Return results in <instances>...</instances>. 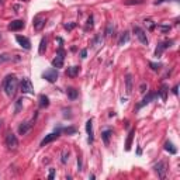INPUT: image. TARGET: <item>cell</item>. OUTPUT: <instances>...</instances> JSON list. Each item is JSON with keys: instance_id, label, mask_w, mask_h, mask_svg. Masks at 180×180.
Masks as SVG:
<instances>
[{"instance_id": "cell-41", "label": "cell", "mask_w": 180, "mask_h": 180, "mask_svg": "<svg viewBox=\"0 0 180 180\" xmlns=\"http://www.w3.org/2000/svg\"><path fill=\"white\" fill-rule=\"evenodd\" d=\"M173 93H175V94L177 96V93H179V86H177V84H176V86L173 87Z\"/></svg>"}, {"instance_id": "cell-37", "label": "cell", "mask_w": 180, "mask_h": 180, "mask_svg": "<svg viewBox=\"0 0 180 180\" xmlns=\"http://www.w3.org/2000/svg\"><path fill=\"white\" fill-rule=\"evenodd\" d=\"M165 1H170V0H156V1H155V4L158 6V4H161V3H165ZM175 1H179V0H175Z\"/></svg>"}, {"instance_id": "cell-3", "label": "cell", "mask_w": 180, "mask_h": 180, "mask_svg": "<svg viewBox=\"0 0 180 180\" xmlns=\"http://www.w3.org/2000/svg\"><path fill=\"white\" fill-rule=\"evenodd\" d=\"M64 59H65V52H64V49H62V47L58 49V54H56V58L52 61V66L54 68H62L64 66Z\"/></svg>"}, {"instance_id": "cell-17", "label": "cell", "mask_w": 180, "mask_h": 180, "mask_svg": "<svg viewBox=\"0 0 180 180\" xmlns=\"http://www.w3.org/2000/svg\"><path fill=\"white\" fill-rule=\"evenodd\" d=\"M125 90H127V94H131L132 92V76L128 73L125 76Z\"/></svg>"}, {"instance_id": "cell-32", "label": "cell", "mask_w": 180, "mask_h": 180, "mask_svg": "<svg viewBox=\"0 0 180 180\" xmlns=\"http://www.w3.org/2000/svg\"><path fill=\"white\" fill-rule=\"evenodd\" d=\"M159 30H161L162 33H169V31H170V27H169V25H159Z\"/></svg>"}, {"instance_id": "cell-9", "label": "cell", "mask_w": 180, "mask_h": 180, "mask_svg": "<svg viewBox=\"0 0 180 180\" xmlns=\"http://www.w3.org/2000/svg\"><path fill=\"white\" fill-rule=\"evenodd\" d=\"M10 31H18V30H23L24 28V21L23 20H14V21H11L10 24H9V27H7Z\"/></svg>"}, {"instance_id": "cell-30", "label": "cell", "mask_w": 180, "mask_h": 180, "mask_svg": "<svg viewBox=\"0 0 180 180\" xmlns=\"http://www.w3.org/2000/svg\"><path fill=\"white\" fill-rule=\"evenodd\" d=\"M141 3H144V0H127L125 1V4H128V6H131V4H141Z\"/></svg>"}, {"instance_id": "cell-24", "label": "cell", "mask_w": 180, "mask_h": 180, "mask_svg": "<svg viewBox=\"0 0 180 180\" xmlns=\"http://www.w3.org/2000/svg\"><path fill=\"white\" fill-rule=\"evenodd\" d=\"M166 93H167V86L166 84H163L162 87H161V92L158 93V94H161V97H162V100H166Z\"/></svg>"}, {"instance_id": "cell-33", "label": "cell", "mask_w": 180, "mask_h": 180, "mask_svg": "<svg viewBox=\"0 0 180 180\" xmlns=\"http://www.w3.org/2000/svg\"><path fill=\"white\" fill-rule=\"evenodd\" d=\"M89 28H90V30L93 28V17L92 16L87 18V30H89Z\"/></svg>"}, {"instance_id": "cell-1", "label": "cell", "mask_w": 180, "mask_h": 180, "mask_svg": "<svg viewBox=\"0 0 180 180\" xmlns=\"http://www.w3.org/2000/svg\"><path fill=\"white\" fill-rule=\"evenodd\" d=\"M3 87H4V92L9 97H13L16 94V90H17V79L14 75H9L6 76L4 82H3Z\"/></svg>"}, {"instance_id": "cell-14", "label": "cell", "mask_w": 180, "mask_h": 180, "mask_svg": "<svg viewBox=\"0 0 180 180\" xmlns=\"http://www.w3.org/2000/svg\"><path fill=\"white\" fill-rule=\"evenodd\" d=\"M86 132L89 135V144H93V124H92V120H89L86 122Z\"/></svg>"}, {"instance_id": "cell-19", "label": "cell", "mask_w": 180, "mask_h": 180, "mask_svg": "<svg viewBox=\"0 0 180 180\" xmlns=\"http://www.w3.org/2000/svg\"><path fill=\"white\" fill-rule=\"evenodd\" d=\"M66 94L69 96V98H70V100H75V98L78 97L79 92H78L75 87H69V89H66Z\"/></svg>"}, {"instance_id": "cell-28", "label": "cell", "mask_w": 180, "mask_h": 180, "mask_svg": "<svg viewBox=\"0 0 180 180\" xmlns=\"http://www.w3.org/2000/svg\"><path fill=\"white\" fill-rule=\"evenodd\" d=\"M21 106H23V98L17 100L16 101V110H14V114H18V111L21 110Z\"/></svg>"}, {"instance_id": "cell-10", "label": "cell", "mask_w": 180, "mask_h": 180, "mask_svg": "<svg viewBox=\"0 0 180 180\" xmlns=\"http://www.w3.org/2000/svg\"><path fill=\"white\" fill-rule=\"evenodd\" d=\"M17 42L23 47L24 49H31V42H30V39L27 38V37H23V35H17L16 37Z\"/></svg>"}, {"instance_id": "cell-18", "label": "cell", "mask_w": 180, "mask_h": 180, "mask_svg": "<svg viewBox=\"0 0 180 180\" xmlns=\"http://www.w3.org/2000/svg\"><path fill=\"white\" fill-rule=\"evenodd\" d=\"M130 41V33L128 31H124V33L120 35V39H118V45H124Z\"/></svg>"}, {"instance_id": "cell-7", "label": "cell", "mask_w": 180, "mask_h": 180, "mask_svg": "<svg viewBox=\"0 0 180 180\" xmlns=\"http://www.w3.org/2000/svg\"><path fill=\"white\" fill-rule=\"evenodd\" d=\"M59 134H61V130H56L55 132H52V134H48L42 141H41V147H45L47 144H49V142H52V141H55L58 137H59Z\"/></svg>"}, {"instance_id": "cell-27", "label": "cell", "mask_w": 180, "mask_h": 180, "mask_svg": "<svg viewBox=\"0 0 180 180\" xmlns=\"http://www.w3.org/2000/svg\"><path fill=\"white\" fill-rule=\"evenodd\" d=\"M113 31H114V25H113V23H108V24H107V28H106V35L110 37V35L113 34Z\"/></svg>"}, {"instance_id": "cell-16", "label": "cell", "mask_w": 180, "mask_h": 180, "mask_svg": "<svg viewBox=\"0 0 180 180\" xmlns=\"http://www.w3.org/2000/svg\"><path fill=\"white\" fill-rule=\"evenodd\" d=\"M33 127V121H28V122H23L20 127H18V134L20 135H24L25 132L28 131L30 128Z\"/></svg>"}, {"instance_id": "cell-13", "label": "cell", "mask_w": 180, "mask_h": 180, "mask_svg": "<svg viewBox=\"0 0 180 180\" xmlns=\"http://www.w3.org/2000/svg\"><path fill=\"white\" fill-rule=\"evenodd\" d=\"M79 72H80V68H79V66H70V68L66 69V76H69V78H76V76L79 75Z\"/></svg>"}, {"instance_id": "cell-40", "label": "cell", "mask_w": 180, "mask_h": 180, "mask_svg": "<svg viewBox=\"0 0 180 180\" xmlns=\"http://www.w3.org/2000/svg\"><path fill=\"white\" fill-rule=\"evenodd\" d=\"M86 55H87V51H86V49H82V51H80V56H82V58H86Z\"/></svg>"}, {"instance_id": "cell-11", "label": "cell", "mask_w": 180, "mask_h": 180, "mask_svg": "<svg viewBox=\"0 0 180 180\" xmlns=\"http://www.w3.org/2000/svg\"><path fill=\"white\" fill-rule=\"evenodd\" d=\"M172 44H173V41H166V42H161V44L158 45L156 51H155V55H156V56H161V55H162V52H163L166 48H169V47H170Z\"/></svg>"}, {"instance_id": "cell-26", "label": "cell", "mask_w": 180, "mask_h": 180, "mask_svg": "<svg viewBox=\"0 0 180 180\" xmlns=\"http://www.w3.org/2000/svg\"><path fill=\"white\" fill-rule=\"evenodd\" d=\"M144 23H145V25H147V27H148V30H149V31H152V30H155V27H156V25H155V23H153L152 20H145Z\"/></svg>"}, {"instance_id": "cell-5", "label": "cell", "mask_w": 180, "mask_h": 180, "mask_svg": "<svg viewBox=\"0 0 180 180\" xmlns=\"http://www.w3.org/2000/svg\"><path fill=\"white\" fill-rule=\"evenodd\" d=\"M20 89H21L23 93H34L33 83H31L30 79H27V78L21 79V82H20Z\"/></svg>"}, {"instance_id": "cell-15", "label": "cell", "mask_w": 180, "mask_h": 180, "mask_svg": "<svg viewBox=\"0 0 180 180\" xmlns=\"http://www.w3.org/2000/svg\"><path fill=\"white\" fill-rule=\"evenodd\" d=\"M44 27H45V20L41 18V17H37V18L34 20V28H35L37 31H41Z\"/></svg>"}, {"instance_id": "cell-20", "label": "cell", "mask_w": 180, "mask_h": 180, "mask_svg": "<svg viewBox=\"0 0 180 180\" xmlns=\"http://www.w3.org/2000/svg\"><path fill=\"white\" fill-rule=\"evenodd\" d=\"M165 149H166L169 153H172V155H176V153H177V149L175 148V145H173L172 142H169V141L165 144Z\"/></svg>"}, {"instance_id": "cell-23", "label": "cell", "mask_w": 180, "mask_h": 180, "mask_svg": "<svg viewBox=\"0 0 180 180\" xmlns=\"http://www.w3.org/2000/svg\"><path fill=\"white\" fill-rule=\"evenodd\" d=\"M48 106H49L48 97H47L45 94H41V96H39V107H41V108H45V107H48Z\"/></svg>"}, {"instance_id": "cell-35", "label": "cell", "mask_w": 180, "mask_h": 180, "mask_svg": "<svg viewBox=\"0 0 180 180\" xmlns=\"http://www.w3.org/2000/svg\"><path fill=\"white\" fill-rule=\"evenodd\" d=\"M139 92H141V93H145V92H147V84H145V83H142V84L139 86Z\"/></svg>"}, {"instance_id": "cell-6", "label": "cell", "mask_w": 180, "mask_h": 180, "mask_svg": "<svg viewBox=\"0 0 180 180\" xmlns=\"http://www.w3.org/2000/svg\"><path fill=\"white\" fill-rule=\"evenodd\" d=\"M134 34L138 37V39L141 41V44H144V45H148V38H147V34L145 31L142 30V28H139V27H134Z\"/></svg>"}, {"instance_id": "cell-42", "label": "cell", "mask_w": 180, "mask_h": 180, "mask_svg": "<svg viewBox=\"0 0 180 180\" xmlns=\"http://www.w3.org/2000/svg\"><path fill=\"white\" fill-rule=\"evenodd\" d=\"M0 4H1V0H0Z\"/></svg>"}, {"instance_id": "cell-8", "label": "cell", "mask_w": 180, "mask_h": 180, "mask_svg": "<svg viewBox=\"0 0 180 180\" xmlns=\"http://www.w3.org/2000/svg\"><path fill=\"white\" fill-rule=\"evenodd\" d=\"M153 169H155V172L158 173V176L163 179V177H165V173H166V163H165L163 161L158 162V163L153 166Z\"/></svg>"}, {"instance_id": "cell-43", "label": "cell", "mask_w": 180, "mask_h": 180, "mask_svg": "<svg viewBox=\"0 0 180 180\" xmlns=\"http://www.w3.org/2000/svg\"><path fill=\"white\" fill-rule=\"evenodd\" d=\"M0 38H1V37H0Z\"/></svg>"}, {"instance_id": "cell-2", "label": "cell", "mask_w": 180, "mask_h": 180, "mask_svg": "<svg viewBox=\"0 0 180 180\" xmlns=\"http://www.w3.org/2000/svg\"><path fill=\"white\" fill-rule=\"evenodd\" d=\"M6 145L9 149H17L18 147V139H17V137L13 134V132H9L7 135H6Z\"/></svg>"}, {"instance_id": "cell-38", "label": "cell", "mask_w": 180, "mask_h": 180, "mask_svg": "<svg viewBox=\"0 0 180 180\" xmlns=\"http://www.w3.org/2000/svg\"><path fill=\"white\" fill-rule=\"evenodd\" d=\"M78 167H79L78 170L80 172V170H82V161H80V158H78Z\"/></svg>"}, {"instance_id": "cell-29", "label": "cell", "mask_w": 180, "mask_h": 180, "mask_svg": "<svg viewBox=\"0 0 180 180\" xmlns=\"http://www.w3.org/2000/svg\"><path fill=\"white\" fill-rule=\"evenodd\" d=\"M68 159H69V151H64V152H62V159H61V162H62V163H66V162H68Z\"/></svg>"}, {"instance_id": "cell-36", "label": "cell", "mask_w": 180, "mask_h": 180, "mask_svg": "<svg viewBox=\"0 0 180 180\" xmlns=\"http://www.w3.org/2000/svg\"><path fill=\"white\" fill-rule=\"evenodd\" d=\"M65 132L66 134H75L76 130H75V128H65Z\"/></svg>"}, {"instance_id": "cell-12", "label": "cell", "mask_w": 180, "mask_h": 180, "mask_svg": "<svg viewBox=\"0 0 180 180\" xmlns=\"http://www.w3.org/2000/svg\"><path fill=\"white\" fill-rule=\"evenodd\" d=\"M158 96H159L158 93H148V96L144 98V100H142V103H139V104H138V107H137V108H142L144 106H147L148 103H151V101H152L153 98L158 97Z\"/></svg>"}, {"instance_id": "cell-25", "label": "cell", "mask_w": 180, "mask_h": 180, "mask_svg": "<svg viewBox=\"0 0 180 180\" xmlns=\"http://www.w3.org/2000/svg\"><path fill=\"white\" fill-rule=\"evenodd\" d=\"M45 49H47V39L42 38V39H41V44H39V49H38V52H39V54H44Z\"/></svg>"}, {"instance_id": "cell-4", "label": "cell", "mask_w": 180, "mask_h": 180, "mask_svg": "<svg viewBox=\"0 0 180 180\" xmlns=\"http://www.w3.org/2000/svg\"><path fill=\"white\" fill-rule=\"evenodd\" d=\"M42 78L49 83H54L58 80V70L56 69H48L42 73Z\"/></svg>"}, {"instance_id": "cell-39", "label": "cell", "mask_w": 180, "mask_h": 180, "mask_svg": "<svg viewBox=\"0 0 180 180\" xmlns=\"http://www.w3.org/2000/svg\"><path fill=\"white\" fill-rule=\"evenodd\" d=\"M54 176H55V169H51V172H49V179H54Z\"/></svg>"}, {"instance_id": "cell-21", "label": "cell", "mask_w": 180, "mask_h": 180, "mask_svg": "<svg viewBox=\"0 0 180 180\" xmlns=\"http://www.w3.org/2000/svg\"><path fill=\"white\" fill-rule=\"evenodd\" d=\"M134 134H135V130H131L130 134H128V138H127V142H125V151H130V149H131V144H132Z\"/></svg>"}, {"instance_id": "cell-31", "label": "cell", "mask_w": 180, "mask_h": 180, "mask_svg": "<svg viewBox=\"0 0 180 180\" xmlns=\"http://www.w3.org/2000/svg\"><path fill=\"white\" fill-rule=\"evenodd\" d=\"M149 66H151V69H152V70H159L162 65H161V64H153V62H151Z\"/></svg>"}, {"instance_id": "cell-22", "label": "cell", "mask_w": 180, "mask_h": 180, "mask_svg": "<svg viewBox=\"0 0 180 180\" xmlns=\"http://www.w3.org/2000/svg\"><path fill=\"white\" fill-rule=\"evenodd\" d=\"M110 137H111V131H110V130H106V131L101 134V138H103L104 145H108V144H110Z\"/></svg>"}, {"instance_id": "cell-34", "label": "cell", "mask_w": 180, "mask_h": 180, "mask_svg": "<svg viewBox=\"0 0 180 180\" xmlns=\"http://www.w3.org/2000/svg\"><path fill=\"white\" fill-rule=\"evenodd\" d=\"M75 25H76L75 23H69V24H65V28L68 30V31H70V30H73V28H75Z\"/></svg>"}]
</instances>
